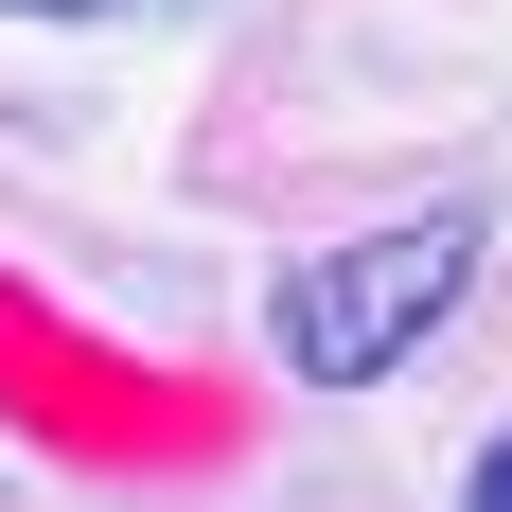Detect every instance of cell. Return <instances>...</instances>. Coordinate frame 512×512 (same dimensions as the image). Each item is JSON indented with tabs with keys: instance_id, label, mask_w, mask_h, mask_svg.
Returning a JSON list of instances; mask_svg holds the SVG:
<instances>
[{
	"instance_id": "1",
	"label": "cell",
	"mask_w": 512,
	"mask_h": 512,
	"mask_svg": "<svg viewBox=\"0 0 512 512\" xmlns=\"http://www.w3.org/2000/svg\"><path fill=\"white\" fill-rule=\"evenodd\" d=\"M477 212H389V230H354V248H301V283H283V371L301 389H371V371H407L442 318H460L477 283Z\"/></svg>"
},
{
	"instance_id": "3",
	"label": "cell",
	"mask_w": 512,
	"mask_h": 512,
	"mask_svg": "<svg viewBox=\"0 0 512 512\" xmlns=\"http://www.w3.org/2000/svg\"><path fill=\"white\" fill-rule=\"evenodd\" d=\"M477 512H512V442H495V460H477Z\"/></svg>"
},
{
	"instance_id": "2",
	"label": "cell",
	"mask_w": 512,
	"mask_h": 512,
	"mask_svg": "<svg viewBox=\"0 0 512 512\" xmlns=\"http://www.w3.org/2000/svg\"><path fill=\"white\" fill-rule=\"evenodd\" d=\"M0 18H177V0H0Z\"/></svg>"
}]
</instances>
